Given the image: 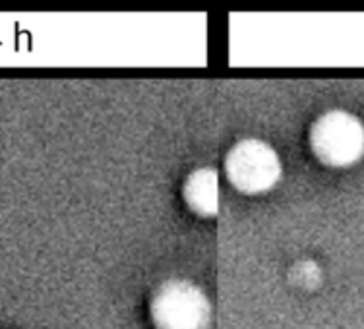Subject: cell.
<instances>
[{
  "label": "cell",
  "mask_w": 364,
  "mask_h": 329,
  "mask_svg": "<svg viewBox=\"0 0 364 329\" xmlns=\"http://www.w3.org/2000/svg\"><path fill=\"white\" fill-rule=\"evenodd\" d=\"M309 144L318 161L329 168H347L364 157L363 120L345 109H331L312 122Z\"/></svg>",
  "instance_id": "6da1fadb"
},
{
  "label": "cell",
  "mask_w": 364,
  "mask_h": 329,
  "mask_svg": "<svg viewBox=\"0 0 364 329\" xmlns=\"http://www.w3.org/2000/svg\"><path fill=\"white\" fill-rule=\"evenodd\" d=\"M231 186L246 196H259L273 190L283 176V163L277 149L259 140L242 138L232 144L223 161Z\"/></svg>",
  "instance_id": "7a4b0ae2"
},
{
  "label": "cell",
  "mask_w": 364,
  "mask_h": 329,
  "mask_svg": "<svg viewBox=\"0 0 364 329\" xmlns=\"http://www.w3.org/2000/svg\"><path fill=\"white\" fill-rule=\"evenodd\" d=\"M151 320L157 329H208L213 306L208 294L188 279H171L151 298Z\"/></svg>",
  "instance_id": "3957f363"
},
{
  "label": "cell",
  "mask_w": 364,
  "mask_h": 329,
  "mask_svg": "<svg viewBox=\"0 0 364 329\" xmlns=\"http://www.w3.org/2000/svg\"><path fill=\"white\" fill-rule=\"evenodd\" d=\"M182 200L188 210L203 219H215L219 213V175L215 168H194L182 184Z\"/></svg>",
  "instance_id": "277c9868"
}]
</instances>
